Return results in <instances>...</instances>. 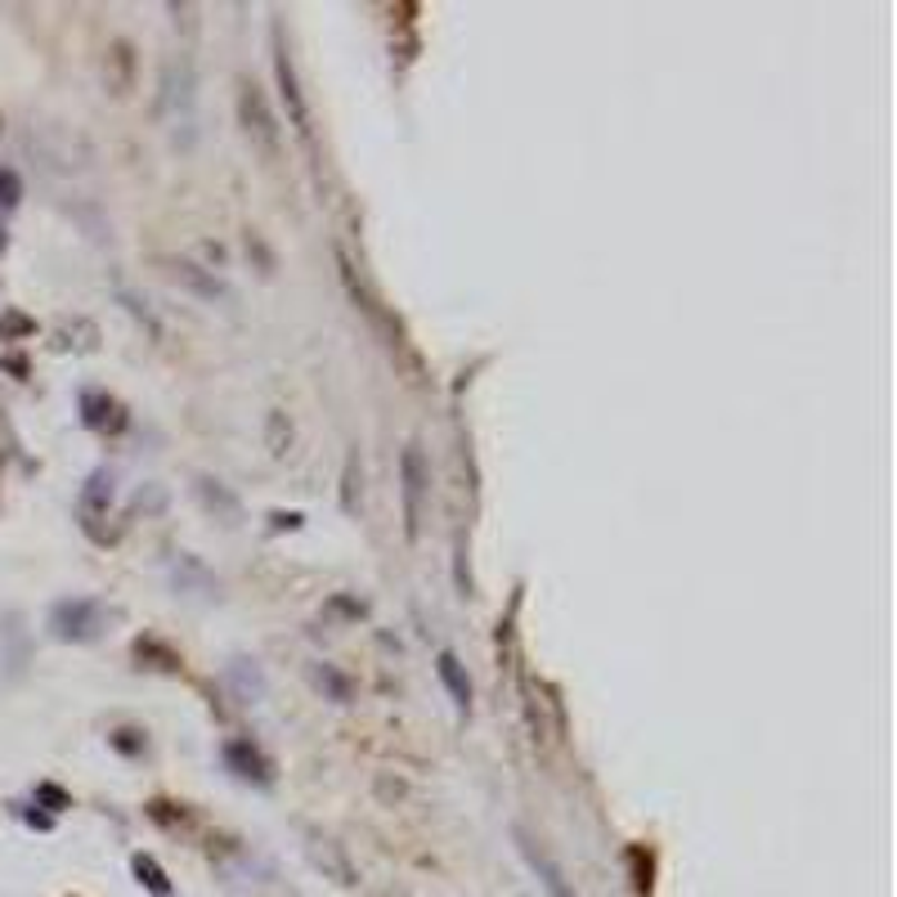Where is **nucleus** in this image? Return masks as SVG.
Returning a JSON list of instances; mask_svg holds the SVG:
<instances>
[{"instance_id": "nucleus-1", "label": "nucleus", "mask_w": 897, "mask_h": 897, "mask_svg": "<svg viewBox=\"0 0 897 897\" xmlns=\"http://www.w3.org/2000/svg\"><path fill=\"white\" fill-rule=\"evenodd\" d=\"M103 619H108V611H103L99 602H85V597L59 602V606L50 611V628H54V637H63V642H90V637H99Z\"/></svg>"}, {"instance_id": "nucleus-2", "label": "nucleus", "mask_w": 897, "mask_h": 897, "mask_svg": "<svg viewBox=\"0 0 897 897\" xmlns=\"http://www.w3.org/2000/svg\"><path fill=\"white\" fill-rule=\"evenodd\" d=\"M239 118H243L248 140H252L265 158H274V153H279V127H274V112H270V103H265V94H261L256 85H243V94H239Z\"/></svg>"}, {"instance_id": "nucleus-3", "label": "nucleus", "mask_w": 897, "mask_h": 897, "mask_svg": "<svg viewBox=\"0 0 897 897\" xmlns=\"http://www.w3.org/2000/svg\"><path fill=\"white\" fill-rule=\"evenodd\" d=\"M516 844H521V853H525V861H530V870L538 875V884L547 888V897H579L575 888H571V879H566V870L556 866V857L547 853V848H538L525 830H516Z\"/></svg>"}, {"instance_id": "nucleus-4", "label": "nucleus", "mask_w": 897, "mask_h": 897, "mask_svg": "<svg viewBox=\"0 0 897 897\" xmlns=\"http://www.w3.org/2000/svg\"><path fill=\"white\" fill-rule=\"evenodd\" d=\"M400 476H404V530L409 538H417V521H422V490H426V467L422 454L409 444L404 458H400Z\"/></svg>"}, {"instance_id": "nucleus-5", "label": "nucleus", "mask_w": 897, "mask_h": 897, "mask_svg": "<svg viewBox=\"0 0 897 897\" xmlns=\"http://www.w3.org/2000/svg\"><path fill=\"white\" fill-rule=\"evenodd\" d=\"M108 507H112V476L108 472H94L90 481H85V490H81V525L99 538V521L108 516Z\"/></svg>"}, {"instance_id": "nucleus-6", "label": "nucleus", "mask_w": 897, "mask_h": 897, "mask_svg": "<svg viewBox=\"0 0 897 897\" xmlns=\"http://www.w3.org/2000/svg\"><path fill=\"white\" fill-rule=\"evenodd\" d=\"M274 72H279L283 103H288V112H292V122H296V131L305 135V131H310V112H305V99H301V85H296V68H292V59H288L283 41H279V54H274Z\"/></svg>"}, {"instance_id": "nucleus-7", "label": "nucleus", "mask_w": 897, "mask_h": 897, "mask_svg": "<svg viewBox=\"0 0 897 897\" xmlns=\"http://www.w3.org/2000/svg\"><path fill=\"white\" fill-rule=\"evenodd\" d=\"M435 673H440V683H444V692L454 696V705L467 714L472 709V678L463 673V664H458V655L454 651H444L440 659H435Z\"/></svg>"}, {"instance_id": "nucleus-8", "label": "nucleus", "mask_w": 897, "mask_h": 897, "mask_svg": "<svg viewBox=\"0 0 897 897\" xmlns=\"http://www.w3.org/2000/svg\"><path fill=\"white\" fill-rule=\"evenodd\" d=\"M224 763H230L243 780H256V785H270V763L252 749V745H243V740H234V745H224Z\"/></svg>"}, {"instance_id": "nucleus-9", "label": "nucleus", "mask_w": 897, "mask_h": 897, "mask_svg": "<svg viewBox=\"0 0 897 897\" xmlns=\"http://www.w3.org/2000/svg\"><path fill=\"white\" fill-rule=\"evenodd\" d=\"M171 279L175 283H184L189 292H198V296H206V301H215V296H224V283L215 279V274H202L193 261H175L171 265Z\"/></svg>"}, {"instance_id": "nucleus-10", "label": "nucleus", "mask_w": 897, "mask_h": 897, "mask_svg": "<svg viewBox=\"0 0 897 897\" xmlns=\"http://www.w3.org/2000/svg\"><path fill=\"white\" fill-rule=\"evenodd\" d=\"M198 494H202V503H206L211 512L220 507V512H224V521H230V525L239 521V498H234L230 490H224L220 481H206V476H198Z\"/></svg>"}, {"instance_id": "nucleus-11", "label": "nucleus", "mask_w": 897, "mask_h": 897, "mask_svg": "<svg viewBox=\"0 0 897 897\" xmlns=\"http://www.w3.org/2000/svg\"><path fill=\"white\" fill-rule=\"evenodd\" d=\"M310 853H314V861H319V866H327V870L336 875V884H351V861H346L342 853H336V844H332V839H314V848H310Z\"/></svg>"}, {"instance_id": "nucleus-12", "label": "nucleus", "mask_w": 897, "mask_h": 897, "mask_svg": "<svg viewBox=\"0 0 897 897\" xmlns=\"http://www.w3.org/2000/svg\"><path fill=\"white\" fill-rule=\"evenodd\" d=\"M135 875H140V884H149L158 897H167V893H171V884H167V875L158 870V861H153V857H135Z\"/></svg>"}, {"instance_id": "nucleus-13", "label": "nucleus", "mask_w": 897, "mask_h": 897, "mask_svg": "<svg viewBox=\"0 0 897 897\" xmlns=\"http://www.w3.org/2000/svg\"><path fill=\"white\" fill-rule=\"evenodd\" d=\"M288 444H292V426L283 422V413H270V454L283 458V454H288Z\"/></svg>"}, {"instance_id": "nucleus-14", "label": "nucleus", "mask_w": 897, "mask_h": 897, "mask_svg": "<svg viewBox=\"0 0 897 897\" xmlns=\"http://www.w3.org/2000/svg\"><path fill=\"white\" fill-rule=\"evenodd\" d=\"M23 198V184H19V175L10 171V167H0V206H14Z\"/></svg>"}, {"instance_id": "nucleus-15", "label": "nucleus", "mask_w": 897, "mask_h": 897, "mask_svg": "<svg viewBox=\"0 0 897 897\" xmlns=\"http://www.w3.org/2000/svg\"><path fill=\"white\" fill-rule=\"evenodd\" d=\"M0 252H6V230H0Z\"/></svg>"}]
</instances>
